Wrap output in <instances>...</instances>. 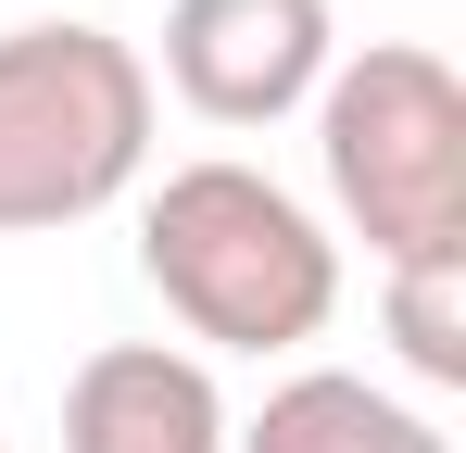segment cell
<instances>
[{"mask_svg": "<svg viewBox=\"0 0 466 453\" xmlns=\"http://www.w3.org/2000/svg\"><path fill=\"white\" fill-rule=\"evenodd\" d=\"M64 453H228V390L189 340H101L64 378Z\"/></svg>", "mask_w": 466, "mask_h": 453, "instance_id": "obj_5", "label": "cell"}, {"mask_svg": "<svg viewBox=\"0 0 466 453\" xmlns=\"http://www.w3.org/2000/svg\"><path fill=\"white\" fill-rule=\"evenodd\" d=\"M379 327H390V366L416 390H466V252L390 265L379 277Z\"/></svg>", "mask_w": 466, "mask_h": 453, "instance_id": "obj_7", "label": "cell"}, {"mask_svg": "<svg viewBox=\"0 0 466 453\" xmlns=\"http://www.w3.org/2000/svg\"><path fill=\"white\" fill-rule=\"evenodd\" d=\"M139 277L164 290V315L189 327L202 366L215 353H303L340 315V239L265 164L202 151V164L152 176V202H139Z\"/></svg>", "mask_w": 466, "mask_h": 453, "instance_id": "obj_1", "label": "cell"}, {"mask_svg": "<svg viewBox=\"0 0 466 453\" xmlns=\"http://www.w3.org/2000/svg\"><path fill=\"white\" fill-rule=\"evenodd\" d=\"M0 453H13V441H0Z\"/></svg>", "mask_w": 466, "mask_h": 453, "instance_id": "obj_8", "label": "cell"}, {"mask_svg": "<svg viewBox=\"0 0 466 453\" xmlns=\"http://www.w3.org/2000/svg\"><path fill=\"white\" fill-rule=\"evenodd\" d=\"M340 64L328 0H164V88L202 126H278Z\"/></svg>", "mask_w": 466, "mask_h": 453, "instance_id": "obj_4", "label": "cell"}, {"mask_svg": "<svg viewBox=\"0 0 466 453\" xmlns=\"http://www.w3.org/2000/svg\"><path fill=\"white\" fill-rule=\"evenodd\" d=\"M228 453H454V441L353 366H290L252 416H228Z\"/></svg>", "mask_w": 466, "mask_h": 453, "instance_id": "obj_6", "label": "cell"}, {"mask_svg": "<svg viewBox=\"0 0 466 453\" xmlns=\"http://www.w3.org/2000/svg\"><path fill=\"white\" fill-rule=\"evenodd\" d=\"M315 176L366 265H429L466 252V88L429 38H366L315 88Z\"/></svg>", "mask_w": 466, "mask_h": 453, "instance_id": "obj_3", "label": "cell"}, {"mask_svg": "<svg viewBox=\"0 0 466 453\" xmlns=\"http://www.w3.org/2000/svg\"><path fill=\"white\" fill-rule=\"evenodd\" d=\"M164 88L114 25H0V239L114 215L152 176Z\"/></svg>", "mask_w": 466, "mask_h": 453, "instance_id": "obj_2", "label": "cell"}]
</instances>
